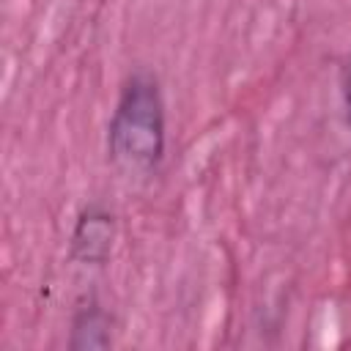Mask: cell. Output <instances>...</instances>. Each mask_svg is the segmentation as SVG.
I'll use <instances>...</instances> for the list:
<instances>
[{
    "label": "cell",
    "instance_id": "3",
    "mask_svg": "<svg viewBox=\"0 0 351 351\" xmlns=\"http://www.w3.org/2000/svg\"><path fill=\"white\" fill-rule=\"evenodd\" d=\"M343 104H346V118L351 123V60H348L346 77H343Z\"/></svg>",
    "mask_w": 351,
    "mask_h": 351
},
{
    "label": "cell",
    "instance_id": "2",
    "mask_svg": "<svg viewBox=\"0 0 351 351\" xmlns=\"http://www.w3.org/2000/svg\"><path fill=\"white\" fill-rule=\"evenodd\" d=\"M112 239H115L112 214L99 206H88L77 219L71 236V252L85 263H101L112 250Z\"/></svg>",
    "mask_w": 351,
    "mask_h": 351
},
{
    "label": "cell",
    "instance_id": "1",
    "mask_svg": "<svg viewBox=\"0 0 351 351\" xmlns=\"http://www.w3.org/2000/svg\"><path fill=\"white\" fill-rule=\"evenodd\" d=\"M110 156L126 170H151L165 154V101L159 82L137 71L121 88L110 121Z\"/></svg>",
    "mask_w": 351,
    "mask_h": 351
}]
</instances>
